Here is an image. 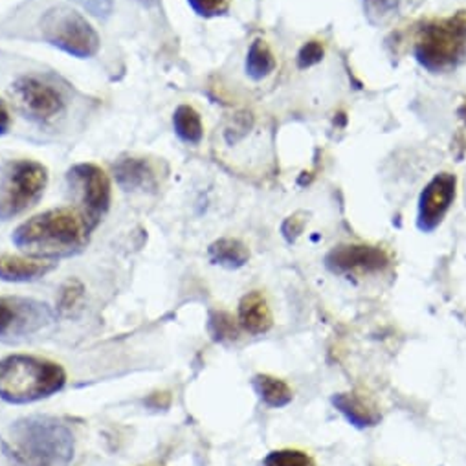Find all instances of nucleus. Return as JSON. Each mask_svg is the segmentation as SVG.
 Segmentation results:
<instances>
[{"label":"nucleus","instance_id":"17","mask_svg":"<svg viewBox=\"0 0 466 466\" xmlns=\"http://www.w3.org/2000/svg\"><path fill=\"white\" fill-rule=\"evenodd\" d=\"M252 386L259 395L262 404L274 410L288 406L294 398L290 386L285 380L272 375H255Z\"/></svg>","mask_w":466,"mask_h":466},{"label":"nucleus","instance_id":"26","mask_svg":"<svg viewBox=\"0 0 466 466\" xmlns=\"http://www.w3.org/2000/svg\"><path fill=\"white\" fill-rule=\"evenodd\" d=\"M323 46L318 41H309L297 52V69H311V66L318 64L323 59Z\"/></svg>","mask_w":466,"mask_h":466},{"label":"nucleus","instance_id":"7","mask_svg":"<svg viewBox=\"0 0 466 466\" xmlns=\"http://www.w3.org/2000/svg\"><path fill=\"white\" fill-rule=\"evenodd\" d=\"M78 212L85 219L90 231L97 228L107 215L112 203V186L109 175L96 163H76L66 173Z\"/></svg>","mask_w":466,"mask_h":466},{"label":"nucleus","instance_id":"20","mask_svg":"<svg viewBox=\"0 0 466 466\" xmlns=\"http://www.w3.org/2000/svg\"><path fill=\"white\" fill-rule=\"evenodd\" d=\"M173 129L177 137L189 146H198L204 138L203 118L191 105L177 107L173 114Z\"/></svg>","mask_w":466,"mask_h":466},{"label":"nucleus","instance_id":"22","mask_svg":"<svg viewBox=\"0 0 466 466\" xmlns=\"http://www.w3.org/2000/svg\"><path fill=\"white\" fill-rule=\"evenodd\" d=\"M254 127V116L248 111H241L236 112L233 116H229L222 135H224V142L228 146H237L241 140H245L248 137V132Z\"/></svg>","mask_w":466,"mask_h":466},{"label":"nucleus","instance_id":"6","mask_svg":"<svg viewBox=\"0 0 466 466\" xmlns=\"http://www.w3.org/2000/svg\"><path fill=\"white\" fill-rule=\"evenodd\" d=\"M48 186V170L36 160H15L6 165L0 182V221H10L36 206Z\"/></svg>","mask_w":466,"mask_h":466},{"label":"nucleus","instance_id":"13","mask_svg":"<svg viewBox=\"0 0 466 466\" xmlns=\"http://www.w3.org/2000/svg\"><path fill=\"white\" fill-rule=\"evenodd\" d=\"M112 175L123 191L153 189L156 186V171L153 163L142 156H123L112 163Z\"/></svg>","mask_w":466,"mask_h":466},{"label":"nucleus","instance_id":"12","mask_svg":"<svg viewBox=\"0 0 466 466\" xmlns=\"http://www.w3.org/2000/svg\"><path fill=\"white\" fill-rule=\"evenodd\" d=\"M330 403L344 415V419L351 426L358 429L375 428L382 419L379 406L363 393H356V391L337 393L330 398Z\"/></svg>","mask_w":466,"mask_h":466},{"label":"nucleus","instance_id":"3","mask_svg":"<svg viewBox=\"0 0 466 466\" xmlns=\"http://www.w3.org/2000/svg\"><path fill=\"white\" fill-rule=\"evenodd\" d=\"M66 373L57 362L12 354L0 360V398L10 404H31L59 393Z\"/></svg>","mask_w":466,"mask_h":466},{"label":"nucleus","instance_id":"8","mask_svg":"<svg viewBox=\"0 0 466 466\" xmlns=\"http://www.w3.org/2000/svg\"><path fill=\"white\" fill-rule=\"evenodd\" d=\"M54 320L52 309L31 297H0V342H13L36 335Z\"/></svg>","mask_w":466,"mask_h":466},{"label":"nucleus","instance_id":"11","mask_svg":"<svg viewBox=\"0 0 466 466\" xmlns=\"http://www.w3.org/2000/svg\"><path fill=\"white\" fill-rule=\"evenodd\" d=\"M13 92L21 107L39 121L52 120L64 109V99L52 85L39 78L24 76L13 83Z\"/></svg>","mask_w":466,"mask_h":466},{"label":"nucleus","instance_id":"21","mask_svg":"<svg viewBox=\"0 0 466 466\" xmlns=\"http://www.w3.org/2000/svg\"><path fill=\"white\" fill-rule=\"evenodd\" d=\"M208 329L215 342H233L239 337V321L228 312H212Z\"/></svg>","mask_w":466,"mask_h":466},{"label":"nucleus","instance_id":"23","mask_svg":"<svg viewBox=\"0 0 466 466\" xmlns=\"http://www.w3.org/2000/svg\"><path fill=\"white\" fill-rule=\"evenodd\" d=\"M261 466H316V462L304 450L283 448V450L270 452L262 459Z\"/></svg>","mask_w":466,"mask_h":466},{"label":"nucleus","instance_id":"14","mask_svg":"<svg viewBox=\"0 0 466 466\" xmlns=\"http://www.w3.org/2000/svg\"><path fill=\"white\" fill-rule=\"evenodd\" d=\"M239 325L248 335L259 337L266 335L274 325V316L269 307V302L259 290H252L243 295L239 304Z\"/></svg>","mask_w":466,"mask_h":466},{"label":"nucleus","instance_id":"24","mask_svg":"<svg viewBox=\"0 0 466 466\" xmlns=\"http://www.w3.org/2000/svg\"><path fill=\"white\" fill-rule=\"evenodd\" d=\"M83 294H85V287H83L81 281H78V279L66 281L59 290V299H57L59 311L64 312V314L72 312L79 305V302L83 299Z\"/></svg>","mask_w":466,"mask_h":466},{"label":"nucleus","instance_id":"5","mask_svg":"<svg viewBox=\"0 0 466 466\" xmlns=\"http://www.w3.org/2000/svg\"><path fill=\"white\" fill-rule=\"evenodd\" d=\"M43 39L72 57H94L102 46L92 24L71 6H54L39 21Z\"/></svg>","mask_w":466,"mask_h":466},{"label":"nucleus","instance_id":"25","mask_svg":"<svg viewBox=\"0 0 466 466\" xmlns=\"http://www.w3.org/2000/svg\"><path fill=\"white\" fill-rule=\"evenodd\" d=\"M191 10L206 19L224 15L229 8V0H187Z\"/></svg>","mask_w":466,"mask_h":466},{"label":"nucleus","instance_id":"29","mask_svg":"<svg viewBox=\"0 0 466 466\" xmlns=\"http://www.w3.org/2000/svg\"><path fill=\"white\" fill-rule=\"evenodd\" d=\"M10 123H12L10 112H8L6 105L3 104V99H0V135H6L8 129H10Z\"/></svg>","mask_w":466,"mask_h":466},{"label":"nucleus","instance_id":"10","mask_svg":"<svg viewBox=\"0 0 466 466\" xmlns=\"http://www.w3.org/2000/svg\"><path fill=\"white\" fill-rule=\"evenodd\" d=\"M457 179L452 173H439L431 179L420 196L417 208V228L422 233L436 231L455 201Z\"/></svg>","mask_w":466,"mask_h":466},{"label":"nucleus","instance_id":"16","mask_svg":"<svg viewBox=\"0 0 466 466\" xmlns=\"http://www.w3.org/2000/svg\"><path fill=\"white\" fill-rule=\"evenodd\" d=\"M208 255L213 264H219V266H222V269H228V270H237V269H243V266L248 262L250 250L239 239L224 237V239H219L210 245Z\"/></svg>","mask_w":466,"mask_h":466},{"label":"nucleus","instance_id":"28","mask_svg":"<svg viewBox=\"0 0 466 466\" xmlns=\"http://www.w3.org/2000/svg\"><path fill=\"white\" fill-rule=\"evenodd\" d=\"M304 217H305L304 213H295V215L288 217V219L283 222L281 233H283V237H285L288 243L295 241V237L299 236V233L304 231V226H305V219H304Z\"/></svg>","mask_w":466,"mask_h":466},{"label":"nucleus","instance_id":"18","mask_svg":"<svg viewBox=\"0 0 466 466\" xmlns=\"http://www.w3.org/2000/svg\"><path fill=\"white\" fill-rule=\"evenodd\" d=\"M419 0H362L363 13L373 26H387L403 17Z\"/></svg>","mask_w":466,"mask_h":466},{"label":"nucleus","instance_id":"4","mask_svg":"<svg viewBox=\"0 0 466 466\" xmlns=\"http://www.w3.org/2000/svg\"><path fill=\"white\" fill-rule=\"evenodd\" d=\"M413 55L431 74H448L466 61V10L424 22L415 31Z\"/></svg>","mask_w":466,"mask_h":466},{"label":"nucleus","instance_id":"1","mask_svg":"<svg viewBox=\"0 0 466 466\" xmlns=\"http://www.w3.org/2000/svg\"><path fill=\"white\" fill-rule=\"evenodd\" d=\"M0 446L12 466H71L76 439L57 419L28 417L8 428Z\"/></svg>","mask_w":466,"mask_h":466},{"label":"nucleus","instance_id":"9","mask_svg":"<svg viewBox=\"0 0 466 466\" xmlns=\"http://www.w3.org/2000/svg\"><path fill=\"white\" fill-rule=\"evenodd\" d=\"M325 266L337 276H373L391 266L389 254L371 245H338L325 255Z\"/></svg>","mask_w":466,"mask_h":466},{"label":"nucleus","instance_id":"27","mask_svg":"<svg viewBox=\"0 0 466 466\" xmlns=\"http://www.w3.org/2000/svg\"><path fill=\"white\" fill-rule=\"evenodd\" d=\"M78 3L96 19L107 21L114 12V0H78Z\"/></svg>","mask_w":466,"mask_h":466},{"label":"nucleus","instance_id":"30","mask_svg":"<svg viewBox=\"0 0 466 466\" xmlns=\"http://www.w3.org/2000/svg\"><path fill=\"white\" fill-rule=\"evenodd\" d=\"M137 3H140L146 8H154L158 4V0H137Z\"/></svg>","mask_w":466,"mask_h":466},{"label":"nucleus","instance_id":"19","mask_svg":"<svg viewBox=\"0 0 466 466\" xmlns=\"http://www.w3.org/2000/svg\"><path fill=\"white\" fill-rule=\"evenodd\" d=\"M246 76L254 81H262L276 71V59L272 50L262 39H255L246 54L245 61Z\"/></svg>","mask_w":466,"mask_h":466},{"label":"nucleus","instance_id":"31","mask_svg":"<svg viewBox=\"0 0 466 466\" xmlns=\"http://www.w3.org/2000/svg\"><path fill=\"white\" fill-rule=\"evenodd\" d=\"M459 114H461V118H464L466 120V104L461 107V111H459Z\"/></svg>","mask_w":466,"mask_h":466},{"label":"nucleus","instance_id":"2","mask_svg":"<svg viewBox=\"0 0 466 466\" xmlns=\"http://www.w3.org/2000/svg\"><path fill=\"white\" fill-rule=\"evenodd\" d=\"M90 228L78 210L55 208L24 221L15 228L13 245L31 259H64L79 254Z\"/></svg>","mask_w":466,"mask_h":466},{"label":"nucleus","instance_id":"15","mask_svg":"<svg viewBox=\"0 0 466 466\" xmlns=\"http://www.w3.org/2000/svg\"><path fill=\"white\" fill-rule=\"evenodd\" d=\"M54 269L52 262L28 259L12 254H0V281L28 283L45 278Z\"/></svg>","mask_w":466,"mask_h":466}]
</instances>
